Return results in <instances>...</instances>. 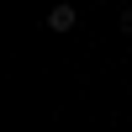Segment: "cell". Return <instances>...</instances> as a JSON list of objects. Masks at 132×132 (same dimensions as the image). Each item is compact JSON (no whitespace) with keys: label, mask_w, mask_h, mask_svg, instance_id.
<instances>
[{"label":"cell","mask_w":132,"mask_h":132,"mask_svg":"<svg viewBox=\"0 0 132 132\" xmlns=\"http://www.w3.org/2000/svg\"><path fill=\"white\" fill-rule=\"evenodd\" d=\"M74 21H79V11H74V5H53L48 27H53V32H74Z\"/></svg>","instance_id":"6da1fadb"}]
</instances>
